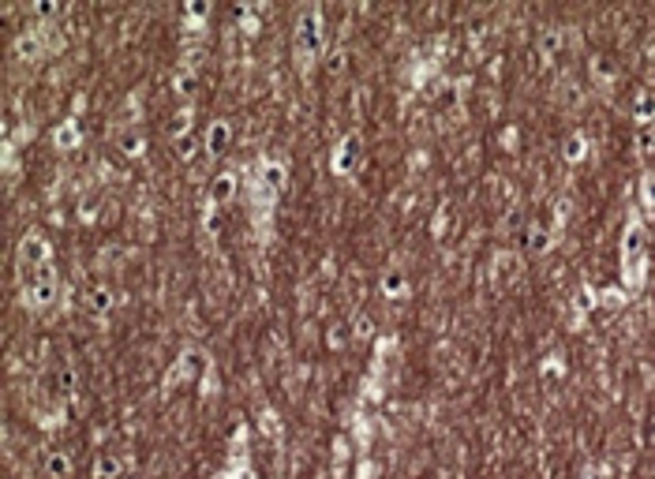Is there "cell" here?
Returning a JSON list of instances; mask_svg holds the SVG:
<instances>
[{
    "label": "cell",
    "instance_id": "6da1fadb",
    "mask_svg": "<svg viewBox=\"0 0 655 479\" xmlns=\"http://www.w3.org/2000/svg\"><path fill=\"white\" fill-rule=\"evenodd\" d=\"M633 113H637V120H644V124H651L655 120V94H637V105H633Z\"/></svg>",
    "mask_w": 655,
    "mask_h": 479
},
{
    "label": "cell",
    "instance_id": "7a4b0ae2",
    "mask_svg": "<svg viewBox=\"0 0 655 479\" xmlns=\"http://www.w3.org/2000/svg\"><path fill=\"white\" fill-rule=\"evenodd\" d=\"M528 247L532 251H547L550 244H547V229L543 225H532V232H528Z\"/></svg>",
    "mask_w": 655,
    "mask_h": 479
},
{
    "label": "cell",
    "instance_id": "3957f363",
    "mask_svg": "<svg viewBox=\"0 0 655 479\" xmlns=\"http://www.w3.org/2000/svg\"><path fill=\"white\" fill-rule=\"evenodd\" d=\"M566 157H569V162H581V157H584V139L581 135H573L566 142Z\"/></svg>",
    "mask_w": 655,
    "mask_h": 479
},
{
    "label": "cell",
    "instance_id": "277c9868",
    "mask_svg": "<svg viewBox=\"0 0 655 479\" xmlns=\"http://www.w3.org/2000/svg\"><path fill=\"white\" fill-rule=\"evenodd\" d=\"M49 472H57V475H64V472H68V461H64V457L57 453V457L49 461Z\"/></svg>",
    "mask_w": 655,
    "mask_h": 479
},
{
    "label": "cell",
    "instance_id": "5b68a950",
    "mask_svg": "<svg viewBox=\"0 0 655 479\" xmlns=\"http://www.w3.org/2000/svg\"><path fill=\"white\" fill-rule=\"evenodd\" d=\"M584 479H599V475H592V472H588V475H584Z\"/></svg>",
    "mask_w": 655,
    "mask_h": 479
}]
</instances>
